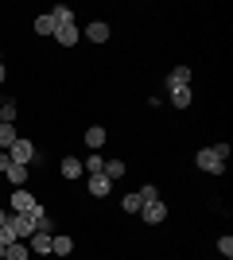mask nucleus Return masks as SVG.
<instances>
[{"mask_svg":"<svg viewBox=\"0 0 233 260\" xmlns=\"http://www.w3.org/2000/svg\"><path fill=\"white\" fill-rule=\"evenodd\" d=\"M225 159H229V144H218V148H202V152L194 155V163H198L206 175H222V171H225Z\"/></svg>","mask_w":233,"mask_h":260,"instance_id":"nucleus-1","label":"nucleus"},{"mask_svg":"<svg viewBox=\"0 0 233 260\" xmlns=\"http://www.w3.org/2000/svg\"><path fill=\"white\" fill-rule=\"evenodd\" d=\"M8 229L16 233V241H23V237H31V233H35V217L31 214H12L8 217Z\"/></svg>","mask_w":233,"mask_h":260,"instance_id":"nucleus-2","label":"nucleus"},{"mask_svg":"<svg viewBox=\"0 0 233 260\" xmlns=\"http://www.w3.org/2000/svg\"><path fill=\"white\" fill-rule=\"evenodd\" d=\"M8 159H12V163H20V167H27V163L35 159V148H31V140H16V144L8 148Z\"/></svg>","mask_w":233,"mask_h":260,"instance_id":"nucleus-3","label":"nucleus"},{"mask_svg":"<svg viewBox=\"0 0 233 260\" xmlns=\"http://www.w3.org/2000/svg\"><path fill=\"white\" fill-rule=\"evenodd\" d=\"M140 214H144V221H148V225H159V221L167 217L163 198H152V202H144V206H140Z\"/></svg>","mask_w":233,"mask_h":260,"instance_id":"nucleus-4","label":"nucleus"},{"mask_svg":"<svg viewBox=\"0 0 233 260\" xmlns=\"http://www.w3.org/2000/svg\"><path fill=\"white\" fill-rule=\"evenodd\" d=\"M35 206H39V202H35V194H31V190H23V186H20V190L12 194V210H16V214H31Z\"/></svg>","mask_w":233,"mask_h":260,"instance_id":"nucleus-5","label":"nucleus"},{"mask_svg":"<svg viewBox=\"0 0 233 260\" xmlns=\"http://www.w3.org/2000/svg\"><path fill=\"white\" fill-rule=\"evenodd\" d=\"M167 86L171 89H190V66H175V70L167 74Z\"/></svg>","mask_w":233,"mask_h":260,"instance_id":"nucleus-6","label":"nucleus"},{"mask_svg":"<svg viewBox=\"0 0 233 260\" xmlns=\"http://www.w3.org/2000/svg\"><path fill=\"white\" fill-rule=\"evenodd\" d=\"M109 179H105V175H89V194H93V198H105V194H109Z\"/></svg>","mask_w":233,"mask_h":260,"instance_id":"nucleus-7","label":"nucleus"},{"mask_svg":"<svg viewBox=\"0 0 233 260\" xmlns=\"http://www.w3.org/2000/svg\"><path fill=\"white\" fill-rule=\"evenodd\" d=\"M58 31V23H55V16L51 12H43L39 20H35V35H55Z\"/></svg>","mask_w":233,"mask_h":260,"instance_id":"nucleus-8","label":"nucleus"},{"mask_svg":"<svg viewBox=\"0 0 233 260\" xmlns=\"http://www.w3.org/2000/svg\"><path fill=\"white\" fill-rule=\"evenodd\" d=\"M4 260H31V249H27L23 241H16V245H8V249H4Z\"/></svg>","mask_w":233,"mask_h":260,"instance_id":"nucleus-9","label":"nucleus"},{"mask_svg":"<svg viewBox=\"0 0 233 260\" xmlns=\"http://www.w3.org/2000/svg\"><path fill=\"white\" fill-rule=\"evenodd\" d=\"M82 140H86L89 148H93V152H97L101 144H105V128H101V124H93V128H86V136H82Z\"/></svg>","mask_w":233,"mask_h":260,"instance_id":"nucleus-10","label":"nucleus"},{"mask_svg":"<svg viewBox=\"0 0 233 260\" xmlns=\"http://www.w3.org/2000/svg\"><path fill=\"white\" fill-rule=\"evenodd\" d=\"M27 249L39 252V256H43V252H51V233H31V245H27Z\"/></svg>","mask_w":233,"mask_h":260,"instance_id":"nucleus-11","label":"nucleus"},{"mask_svg":"<svg viewBox=\"0 0 233 260\" xmlns=\"http://www.w3.org/2000/svg\"><path fill=\"white\" fill-rule=\"evenodd\" d=\"M55 43H62V47L78 43V27H74V23H66V27H58V31H55Z\"/></svg>","mask_w":233,"mask_h":260,"instance_id":"nucleus-12","label":"nucleus"},{"mask_svg":"<svg viewBox=\"0 0 233 260\" xmlns=\"http://www.w3.org/2000/svg\"><path fill=\"white\" fill-rule=\"evenodd\" d=\"M86 35H89V39H93V43H105V39H109V23H89V27H86Z\"/></svg>","mask_w":233,"mask_h":260,"instance_id":"nucleus-13","label":"nucleus"},{"mask_svg":"<svg viewBox=\"0 0 233 260\" xmlns=\"http://www.w3.org/2000/svg\"><path fill=\"white\" fill-rule=\"evenodd\" d=\"M51 16H55V23H58V27H66V23H74V12H70L66 4H55V8H51Z\"/></svg>","mask_w":233,"mask_h":260,"instance_id":"nucleus-14","label":"nucleus"},{"mask_svg":"<svg viewBox=\"0 0 233 260\" xmlns=\"http://www.w3.org/2000/svg\"><path fill=\"white\" fill-rule=\"evenodd\" d=\"M124 171H128V167H124L121 159H109V163H105V171H101V175H105V179H109V183H113V179H121Z\"/></svg>","mask_w":233,"mask_h":260,"instance_id":"nucleus-15","label":"nucleus"},{"mask_svg":"<svg viewBox=\"0 0 233 260\" xmlns=\"http://www.w3.org/2000/svg\"><path fill=\"white\" fill-rule=\"evenodd\" d=\"M82 171H86V167H82V163H78L74 155H66V159H62V175H66V179H78Z\"/></svg>","mask_w":233,"mask_h":260,"instance_id":"nucleus-16","label":"nucleus"},{"mask_svg":"<svg viewBox=\"0 0 233 260\" xmlns=\"http://www.w3.org/2000/svg\"><path fill=\"white\" fill-rule=\"evenodd\" d=\"M16 140H20V136H16V128L0 120V148H12V144H16Z\"/></svg>","mask_w":233,"mask_h":260,"instance_id":"nucleus-17","label":"nucleus"},{"mask_svg":"<svg viewBox=\"0 0 233 260\" xmlns=\"http://www.w3.org/2000/svg\"><path fill=\"white\" fill-rule=\"evenodd\" d=\"M121 206H124V214H140L144 198H140V194H124V198H121Z\"/></svg>","mask_w":233,"mask_h":260,"instance_id":"nucleus-18","label":"nucleus"},{"mask_svg":"<svg viewBox=\"0 0 233 260\" xmlns=\"http://www.w3.org/2000/svg\"><path fill=\"white\" fill-rule=\"evenodd\" d=\"M4 175H8V179H12L16 186H23V183H27V167H20V163H12V167H8Z\"/></svg>","mask_w":233,"mask_h":260,"instance_id":"nucleus-19","label":"nucleus"},{"mask_svg":"<svg viewBox=\"0 0 233 260\" xmlns=\"http://www.w3.org/2000/svg\"><path fill=\"white\" fill-rule=\"evenodd\" d=\"M70 237H51V252H58V256H70Z\"/></svg>","mask_w":233,"mask_h":260,"instance_id":"nucleus-20","label":"nucleus"},{"mask_svg":"<svg viewBox=\"0 0 233 260\" xmlns=\"http://www.w3.org/2000/svg\"><path fill=\"white\" fill-rule=\"evenodd\" d=\"M82 167H86V171H89V175H101V171H105V159H101V155H97V152H93V155H89V159H86V163H82Z\"/></svg>","mask_w":233,"mask_h":260,"instance_id":"nucleus-21","label":"nucleus"},{"mask_svg":"<svg viewBox=\"0 0 233 260\" xmlns=\"http://www.w3.org/2000/svg\"><path fill=\"white\" fill-rule=\"evenodd\" d=\"M0 120H4V124L16 120V101H0Z\"/></svg>","mask_w":233,"mask_h":260,"instance_id":"nucleus-22","label":"nucleus"},{"mask_svg":"<svg viewBox=\"0 0 233 260\" xmlns=\"http://www.w3.org/2000/svg\"><path fill=\"white\" fill-rule=\"evenodd\" d=\"M171 101H175L179 109H187L190 105V89H171Z\"/></svg>","mask_w":233,"mask_h":260,"instance_id":"nucleus-23","label":"nucleus"},{"mask_svg":"<svg viewBox=\"0 0 233 260\" xmlns=\"http://www.w3.org/2000/svg\"><path fill=\"white\" fill-rule=\"evenodd\" d=\"M8 245H16V233L8 229V221L0 225V249H8Z\"/></svg>","mask_w":233,"mask_h":260,"instance_id":"nucleus-24","label":"nucleus"},{"mask_svg":"<svg viewBox=\"0 0 233 260\" xmlns=\"http://www.w3.org/2000/svg\"><path fill=\"white\" fill-rule=\"evenodd\" d=\"M218 252H222V256H225V260H229V256H233V237H229V233H225V237H222V241H218Z\"/></svg>","mask_w":233,"mask_h":260,"instance_id":"nucleus-25","label":"nucleus"},{"mask_svg":"<svg viewBox=\"0 0 233 260\" xmlns=\"http://www.w3.org/2000/svg\"><path fill=\"white\" fill-rule=\"evenodd\" d=\"M140 198H144V202H152V198H159V190H155V186H152V183H148V186H144V190H140Z\"/></svg>","mask_w":233,"mask_h":260,"instance_id":"nucleus-26","label":"nucleus"},{"mask_svg":"<svg viewBox=\"0 0 233 260\" xmlns=\"http://www.w3.org/2000/svg\"><path fill=\"white\" fill-rule=\"evenodd\" d=\"M12 167V159H8V152H0V171H8Z\"/></svg>","mask_w":233,"mask_h":260,"instance_id":"nucleus-27","label":"nucleus"},{"mask_svg":"<svg viewBox=\"0 0 233 260\" xmlns=\"http://www.w3.org/2000/svg\"><path fill=\"white\" fill-rule=\"evenodd\" d=\"M4 74H8V70H4V62H0V82H4Z\"/></svg>","mask_w":233,"mask_h":260,"instance_id":"nucleus-28","label":"nucleus"},{"mask_svg":"<svg viewBox=\"0 0 233 260\" xmlns=\"http://www.w3.org/2000/svg\"><path fill=\"white\" fill-rule=\"evenodd\" d=\"M4 221H8V214H4V210H0V225H4Z\"/></svg>","mask_w":233,"mask_h":260,"instance_id":"nucleus-29","label":"nucleus"},{"mask_svg":"<svg viewBox=\"0 0 233 260\" xmlns=\"http://www.w3.org/2000/svg\"><path fill=\"white\" fill-rule=\"evenodd\" d=\"M0 260H4V249H0Z\"/></svg>","mask_w":233,"mask_h":260,"instance_id":"nucleus-30","label":"nucleus"},{"mask_svg":"<svg viewBox=\"0 0 233 260\" xmlns=\"http://www.w3.org/2000/svg\"><path fill=\"white\" fill-rule=\"evenodd\" d=\"M0 62H4V54H0Z\"/></svg>","mask_w":233,"mask_h":260,"instance_id":"nucleus-31","label":"nucleus"}]
</instances>
